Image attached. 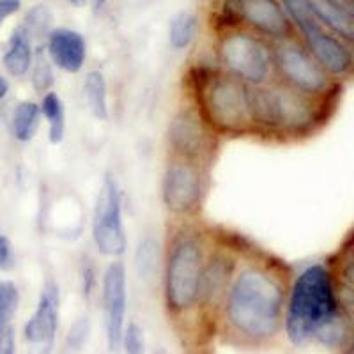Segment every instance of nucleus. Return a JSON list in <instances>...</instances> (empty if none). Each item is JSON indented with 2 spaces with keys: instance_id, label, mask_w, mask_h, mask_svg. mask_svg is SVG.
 <instances>
[{
  "instance_id": "473e14b6",
  "label": "nucleus",
  "mask_w": 354,
  "mask_h": 354,
  "mask_svg": "<svg viewBox=\"0 0 354 354\" xmlns=\"http://www.w3.org/2000/svg\"><path fill=\"white\" fill-rule=\"evenodd\" d=\"M330 2L331 4L338 6V8H342L344 11L354 15V0H330Z\"/></svg>"
},
{
  "instance_id": "393cba45",
  "label": "nucleus",
  "mask_w": 354,
  "mask_h": 354,
  "mask_svg": "<svg viewBox=\"0 0 354 354\" xmlns=\"http://www.w3.org/2000/svg\"><path fill=\"white\" fill-rule=\"evenodd\" d=\"M30 73H32V87L36 93L44 94L48 93L52 88L53 82H55V77H53V64L50 62L46 52H43V48H37L34 52V61L32 66H30Z\"/></svg>"
},
{
  "instance_id": "6e6552de",
  "label": "nucleus",
  "mask_w": 354,
  "mask_h": 354,
  "mask_svg": "<svg viewBox=\"0 0 354 354\" xmlns=\"http://www.w3.org/2000/svg\"><path fill=\"white\" fill-rule=\"evenodd\" d=\"M274 62L287 87L312 97L328 93V73L315 62L308 50L301 48L299 44L283 41L274 53Z\"/></svg>"
},
{
  "instance_id": "1a4fd4ad",
  "label": "nucleus",
  "mask_w": 354,
  "mask_h": 354,
  "mask_svg": "<svg viewBox=\"0 0 354 354\" xmlns=\"http://www.w3.org/2000/svg\"><path fill=\"white\" fill-rule=\"evenodd\" d=\"M202 195L201 170L195 161L174 160L161 181V201L174 214H188L197 209Z\"/></svg>"
},
{
  "instance_id": "cd10ccee",
  "label": "nucleus",
  "mask_w": 354,
  "mask_h": 354,
  "mask_svg": "<svg viewBox=\"0 0 354 354\" xmlns=\"http://www.w3.org/2000/svg\"><path fill=\"white\" fill-rule=\"evenodd\" d=\"M121 344H124L126 354H145L144 330L135 322L128 324V328L122 331Z\"/></svg>"
},
{
  "instance_id": "2eb2a0df",
  "label": "nucleus",
  "mask_w": 354,
  "mask_h": 354,
  "mask_svg": "<svg viewBox=\"0 0 354 354\" xmlns=\"http://www.w3.org/2000/svg\"><path fill=\"white\" fill-rule=\"evenodd\" d=\"M241 18L259 32L273 37H286L289 32L286 12L277 0H239Z\"/></svg>"
},
{
  "instance_id": "aec40b11",
  "label": "nucleus",
  "mask_w": 354,
  "mask_h": 354,
  "mask_svg": "<svg viewBox=\"0 0 354 354\" xmlns=\"http://www.w3.org/2000/svg\"><path fill=\"white\" fill-rule=\"evenodd\" d=\"M41 122V110L39 103L36 101H21L18 103L17 109L12 110L11 117V133L12 137L17 138L18 142L25 144L30 142L36 137L37 128Z\"/></svg>"
},
{
  "instance_id": "c756f323",
  "label": "nucleus",
  "mask_w": 354,
  "mask_h": 354,
  "mask_svg": "<svg viewBox=\"0 0 354 354\" xmlns=\"http://www.w3.org/2000/svg\"><path fill=\"white\" fill-rule=\"evenodd\" d=\"M15 268V252L8 236L0 234V271H11Z\"/></svg>"
},
{
  "instance_id": "4be33fe9",
  "label": "nucleus",
  "mask_w": 354,
  "mask_h": 354,
  "mask_svg": "<svg viewBox=\"0 0 354 354\" xmlns=\"http://www.w3.org/2000/svg\"><path fill=\"white\" fill-rule=\"evenodd\" d=\"M198 30V20L195 12L179 11L176 17L170 20L169 41L174 50H186L194 43Z\"/></svg>"
},
{
  "instance_id": "5701e85b",
  "label": "nucleus",
  "mask_w": 354,
  "mask_h": 354,
  "mask_svg": "<svg viewBox=\"0 0 354 354\" xmlns=\"http://www.w3.org/2000/svg\"><path fill=\"white\" fill-rule=\"evenodd\" d=\"M347 335H349V322H347V317L344 315L342 310H338L333 317L322 322L321 326L315 330L314 338L328 347H338L346 342Z\"/></svg>"
},
{
  "instance_id": "a211bd4d",
  "label": "nucleus",
  "mask_w": 354,
  "mask_h": 354,
  "mask_svg": "<svg viewBox=\"0 0 354 354\" xmlns=\"http://www.w3.org/2000/svg\"><path fill=\"white\" fill-rule=\"evenodd\" d=\"M84 100L94 119H97V121H106L109 119V87H106L105 75L101 71H88L85 75Z\"/></svg>"
},
{
  "instance_id": "9d476101",
  "label": "nucleus",
  "mask_w": 354,
  "mask_h": 354,
  "mask_svg": "<svg viewBox=\"0 0 354 354\" xmlns=\"http://www.w3.org/2000/svg\"><path fill=\"white\" fill-rule=\"evenodd\" d=\"M59 286L53 280H46L37 299L36 312L24 330L28 354H52L59 328Z\"/></svg>"
},
{
  "instance_id": "c9c22d12",
  "label": "nucleus",
  "mask_w": 354,
  "mask_h": 354,
  "mask_svg": "<svg viewBox=\"0 0 354 354\" xmlns=\"http://www.w3.org/2000/svg\"><path fill=\"white\" fill-rule=\"evenodd\" d=\"M69 2H71L73 6H82V4H85V0H69Z\"/></svg>"
},
{
  "instance_id": "6ab92c4d",
  "label": "nucleus",
  "mask_w": 354,
  "mask_h": 354,
  "mask_svg": "<svg viewBox=\"0 0 354 354\" xmlns=\"http://www.w3.org/2000/svg\"><path fill=\"white\" fill-rule=\"evenodd\" d=\"M232 274V262L225 255H214L211 257L209 264L204 266L201 278V292L198 298L204 296L205 299L214 298L216 294L223 292L229 278Z\"/></svg>"
},
{
  "instance_id": "f704fd0d",
  "label": "nucleus",
  "mask_w": 354,
  "mask_h": 354,
  "mask_svg": "<svg viewBox=\"0 0 354 354\" xmlns=\"http://www.w3.org/2000/svg\"><path fill=\"white\" fill-rule=\"evenodd\" d=\"M91 4H93V8L96 9V11H100V9L106 4V0H91Z\"/></svg>"
},
{
  "instance_id": "412c9836",
  "label": "nucleus",
  "mask_w": 354,
  "mask_h": 354,
  "mask_svg": "<svg viewBox=\"0 0 354 354\" xmlns=\"http://www.w3.org/2000/svg\"><path fill=\"white\" fill-rule=\"evenodd\" d=\"M41 117L48 122V140L50 144L57 145L64 140L66 135V109L64 101L55 91H48L43 94L39 103Z\"/></svg>"
},
{
  "instance_id": "4468645a",
  "label": "nucleus",
  "mask_w": 354,
  "mask_h": 354,
  "mask_svg": "<svg viewBox=\"0 0 354 354\" xmlns=\"http://www.w3.org/2000/svg\"><path fill=\"white\" fill-rule=\"evenodd\" d=\"M46 55L55 68L64 73L82 71L87 59L84 36L71 28H53L46 37Z\"/></svg>"
},
{
  "instance_id": "423d86ee",
  "label": "nucleus",
  "mask_w": 354,
  "mask_h": 354,
  "mask_svg": "<svg viewBox=\"0 0 354 354\" xmlns=\"http://www.w3.org/2000/svg\"><path fill=\"white\" fill-rule=\"evenodd\" d=\"M220 61L230 77L246 85H264L273 69L268 44L245 32L229 34L220 44Z\"/></svg>"
},
{
  "instance_id": "39448f33",
  "label": "nucleus",
  "mask_w": 354,
  "mask_h": 354,
  "mask_svg": "<svg viewBox=\"0 0 354 354\" xmlns=\"http://www.w3.org/2000/svg\"><path fill=\"white\" fill-rule=\"evenodd\" d=\"M286 9L301 28L308 44V53L328 75L344 77L353 68V55L346 44L324 30L312 11L310 0H283Z\"/></svg>"
},
{
  "instance_id": "ddd939ff",
  "label": "nucleus",
  "mask_w": 354,
  "mask_h": 354,
  "mask_svg": "<svg viewBox=\"0 0 354 354\" xmlns=\"http://www.w3.org/2000/svg\"><path fill=\"white\" fill-rule=\"evenodd\" d=\"M169 140L179 158L189 161L201 160L209 153L211 138L204 126V117L194 110H181L169 128Z\"/></svg>"
},
{
  "instance_id": "a878e982",
  "label": "nucleus",
  "mask_w": 354,
  "mask_h": 354,
  "mask_svg": "<svg viewBox=\"0 0 354 354\" xmlns=\"http://www.w3.org/2000/svg\"><path fill=\"white\" fill-rule=\"evenodd\" d=\"M50 25H52V12L46 6H34L27 12L25 25L21 27L27 30L30 39H41V37H48Z\"/></svg>"
},
{
  "instance_id": "f8f14e48",
  "label": "nucleus",
  "mask_w": 354,
  "mask_h": 354,
  "mask_svg": "<svg viewBox=\"0 0 354 354\" xmlns=\"http://www.w3.org/2000/svg\"><path fill=\"white\" fill-rule=\"evenodd\" d=\"M277 129L289 133H301L310 129L317 121L319 110L312 96L298 93L287 85L273 87Z\"/></svg>"
},
{
  "instance_id": "f3484780",
  "label": "nucleus",
  "mask_w": 354,
  "mask_h": 354,
  "mask_svg": "<svg viewBox=\"0 0 354 354\" xmlns=\"http://www.w3.org/2000/svg\"><path fill=\"white\" fill-rule=\"evenodd\" d=\"M312 11L321 24L330 27L335 34L351 41L354 37V15L331 4L330 0H310Z\"/></svg>"
},
{
  "instance_id": "7ed1b4c3",
  "label": "nucleus",
  "mask_w": 354,
  "mask_h": 354,
  "mask_svg": "<svg viewBox=\"0 0 354 354\" xmlns=\"http://www.w3.org/2000/svg\"><path fill=\"white\" fill-rule=\"evenodd\" d=\"M204 121L223 133H245L252 129L246 103V84L230 75H205L198 85Z\"/></svg>"
},
{
  "instance_id": "72a5a7b5",
  "label": "nucleus",
  "mask_w": 354,
  "mask_h": 354,
  "mask_svg": "<svg viewBox=\"0 0 354 354\" xmlns=\"http://www.w3.org/2000/svg\"><path fill=\"white\" fill-rule=\"evenodd\" d=\"M9 94V82L0 75V101Z\"/></svg>"
},
{
  "instance_id": "0eeeda50",
  "label": "nucleus",
  "mask_w": 354,
  "mask_h": 354,
  "mask_svg": "<svg viewBox=\"0 0 354 354\" xmlns=\"http://www.w3.org/2000/svg\"><path fill=\"white\" fill-rule=\"evenodd\" d=\"M93 241L105 257H121L126 252L124 221H122V197L115 176L106 174L97 192L93 213Z\"/></svg>"
},
{
  "instance_id": "bb28decb",
  "label": "nucleus",
  "mask_w": 354,
  "mask_h": 354,
  "mask_svg": "<svg viewBox=\"0 0 354 354\" xmlns=\"http://www.w3.org/2000/svg\"><path fill=\"white\" fill-rule=\"evenodd\" d=\"M156 255H158V243L153 238H145L140 241L135 255V268L140 278L153 277L154 268H156Z\"/></svg>"
},
{
  "instance_id": "7c9ffc66",
  "label": "nucleus",
  "mask_w": 354,
  "mask_h": 354,
  "mask_svg": "<svg viewBox=\"0 0 354 354\" xmlns=\"http://www.w3.org/2000/svg\"><path fill=\"white\" fill-rule=\"evenodd\" d=\"M15 347H17V342H15V330L11 326L0 333V354H15Z\"/></svg>"
},
{
  "instance_id": "9b49d317",
  "label": "nucleus",
  "mask_w": 354,
  "mask_h": 354,
  "mask_svg": "<svg viewBox=\"0 0 354 354\" xmlns=\"http://www.w3.org/2000/svg\"><path fill=\"white\" fill-rule=\"evenodd\" d=\"M103 312H105L106 342L112 353L121 349L122 331H124L126 303H128V280L126 268L121 261L110 262L103 273Z\"/></svg>"
},
{
  "instance_id": "c85d7f7f",
  "label": "nucleus",
  "mask_w": 354,
  "mask_h": 354,
  "mask_svg": "<svg viewBox=\"0 0 354 354\" xmlns=\"http://www.w3.org/2000/svg\"><path fill=\"white\" fill-rule=\"evenodd\" d=\"M88 335H91V322H88L87 317H82L80 321L73 324L68 333L69 349H80V347H84V344L88 340Z\"/></svg>"
},
{
  "instance_id": "e433bc0d",
  "label": "nucleus",
  "mask_w": 354,
  "mask_h": 354,
  "mask_svg": "<svg viewBox=\"0 0 354 354\" xmlns=\"http://www.w3.org/2000/svg\"><path fill=\"white\" fill-rule=\"evenodd\" d=\"M346 354H354V353H353V349H349V351H347Z\"/></svg>"
},
{
  "instance_id": "f03ea898",
  "label": "nucleus",
  "mask_w": 354,
  "mask_h": 354,
  "mask_svg": "<svg viewBox=\"0 0 354 354\" xmlns=\"http://www.w3.org/2000/svg\"><path fill=\"white\" fill-rule=\"evenodd\" d=\"M340 306L326 266L312 264L298 274L290 289L286 331L294 346H301L314 337L322 322L333 317Z\"/></svg>"
},
{
  "instance_id": "f257e3e1",
  "label": "nucleus",
  "mask_w": 354,
  "mask_h": 354,
  "mask_svg": "<svg viewBox=\"0 0 354 354\" xmlns=\"http://www.w3.org/2000/svg\"><path fill=\"white\" fill-rule=\"evenodd\" d=\"M283 289L264 268L250 266L229 290L227 315L232 326L252 338H270L282 324Z\"/></svg>"
},
{
  "instance_id": "b1692460",
  "label": "nucleus",
  "mask_w": 354,
  "mask_h": 354,
  "mask_svg": "<svg viewBox=\"0 0 354 354\" xmlns=\"http://www.w3.org/2000/svg\"><path fill=\"white\" fill-rule=\"evenodd\" d=\"M20 305V290L11 280L0 282V333L11 328V322Z\"/></svg>"
},
{
  "instance_id": "20e7f679",
  "label": "nucleus",
  "mask_w": 354,
  "mask_h": 354,
  "mask_svg": "<svg viewBox=\"0 0 354 354\" xmlns=\"http://www.w3.org/2000/svg\"><path fill=\"white\" fill-rule=\"evenodd\" d=\"M204 270L202 245L192 234H179L170 245L165 264V298L169 308L188 310L197 303Z\"/></svg>"
},
{
  "instance_id": "2f4dec72",
  "label": "nucleus",
  "mask_w": 354,
  "mask_h": 354,
  "mask_svg": "<svg viewBox=\"0 0 354 354\" xmlns=\"http://www.w3.org/2000/svg\"><path fill=\"white\" fill-rule=\"evenodd\" d=\"M21 0H0V27L4 24L6 18L20 11Z\"/></svg>"
},
{
  "instance_id": "dca6fc26",
  "label": "nucleus",
  "mask_w": 354,
  "mask_h": 354,
  "mask_svg": "<svg viewBox=\"0 0 354 354\" xmlns=\"http://www.w3.org/2000/svg\"><path fill=\"white\" fill-rule=\"evenodd\" d=\"M34 61V48L32 39L27 34L24 27H18L12 30L11 37H9L8 50L4 53V68L6 71L15 78L25 77L30 71V66Z\"/></svg>"
}]
</instances>
